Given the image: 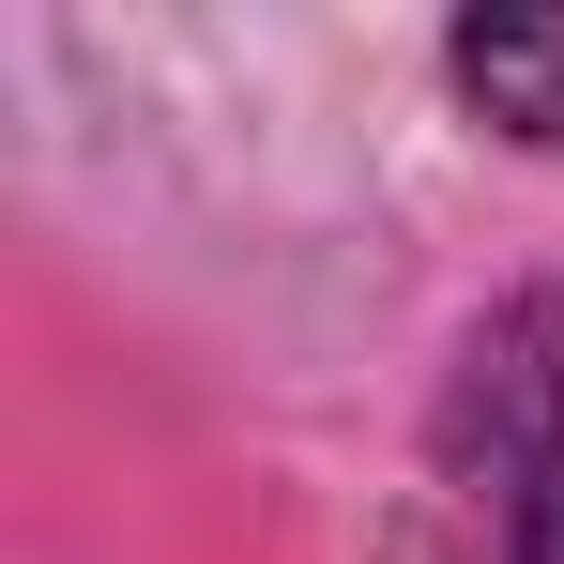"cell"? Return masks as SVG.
Listing matches in <instances>:
<instances>
[{
	"instance_id": "1",
	"label": "cell",
	"mask_w": 564,
	"mask_h": 564,
	"mask_svg": "<svg viewBox=\"0 0 564 564\" xmlns=\"http://www.w3.org/2000/svg\"><path fill=\"white\" fill-rule=\"evenodd\" d=\"M443 62H458V93L488 107L503 138H550L564 153V15H473Z\"/></svg>"
}]
</instances>
